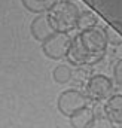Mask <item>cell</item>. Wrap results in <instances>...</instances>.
Instances as JSON below:
<instances>
[{"mask_svg": "<svg viewBox=\"0 0 122 128\" xmlns=\"http://www.w3.org/2000/svg\"><path fill=\"white\" fill-rule=\"evenodd\" d=\"M107 52V40L101 28L92 27L80 30L73 39L67 52V61L72 66H95L101 63Z\"/></svg>", "mask_w": 122, "mask_h": 128, "instance_id": "6da1fadb", "label": "cell"}, {"mask_svg": "<svg viewBox=\"0 0 122 128\" xmlns=\"http://www.w3.org/2000/svg\"><path fill=\"white\" fill-rule=\"evenodd\" d=\"M79 12L80 10L76 3H73L70 0H61V2H57L48 10V15H49V20L57 32L70 33L72 30L76 28V21H78Z\"/></svg>", "mask_w": 122, "mask_h": 128, "instance_id": "7a4b0ae2", "label": "cell"}, {"mask_svg": "<svg viewBox=\"0 0 122 128\" xmlns=\"http://www.w3.org/2000/svg\"><path fill=\"white\" fill-rule=\"evenodd\" d=\"M90 98L86 94L78 88H70L62 91L58 98H57V109L62 116L70 118L72 115H74L76 112H79L80 109L90 106Z\"/></svg>", "mask_w": 122, "mask_h": 128, "instance_id": "3957f363", "label": "cell"}, {"mask_svg": "<svg viewBox=\"0 0 122 128\" xmlns=\"http://www.w3.org/2000/svg\"><path fill=\"white\" fill-rule=\"evenodd\" d=\"M72 45V37L66 32H55L51 37L42 42V52L49 60L58 61L67 57V52Z\"/></svg>", "mask_w": 122, "mask_h": 128, "instance_id": "277c9868", "label": "cell"}, {"mask_svg": "<svg viewBox=\"0 0 122 128\" xmlns=\"http://www.w3.org/2000/svg\"><path fill=\"white\" fill-rule=\"evenodd\" d=\"M85 94L92 103H101L113 94V80L104 74H92L85 85Z\"/></svg>", "mask_w": 122, "mask_h": 128, "instance_id": "5b68a950", "label": "cell"}, {"mask_svg": "<svg viewBox=\"0 0 122 128\" xmlns=\"http://www.w3.org/2000/svg\"><path fill=\"white\" fill-rule=\"evenodd\" d=\"M57 32L55 27L52 26L48 12L45 14H37V16H34V20L30 24V33L34 37V40L37 42H45L48 37H51L54 33Z\"/></svg>", "mask_w": 122, "mask_h": 128, "instance_id": "8992f818", "label": "cell"}, {"mask_svg": "<svg viewBox=\"0 0 122 128\" xmlns=\"http://www.w3.org/2000/svg\"><path fill=\"white\" fill-rule=\"evenodd\" d=\"M103 113L115 124L122 125V94H112L103 106Z\"/></svg>", "mask_w": 122, "mask_h": 128, "instance_id": "52a82bcc", "label": "cell"}, {"mask_svg": "<svg viewBox=\"0 0 122 128\" xmlns=\"http://www.w3.org/2000/svg\"><path fill=\"white\" fill-rule=\"evenodd\" d=\"M95 118V113L90 106L80 109L79 112H76L74 115H72L70 119V125L72 128H86L92 122V119Z\"/></svg>", "mask_w": 122, "mask_h": 128, "instance_id": "ba28073f", "label": "cell"}, {"mask_svg": "<svg viewBox=\"0 0 122 128\" xmlns=\"http://www.w3.org/2000/svg\"><path fill=\"white\" fill-rule=\"evenodd\" d=\"M57 2L58 0H21L22 6L31 14H45Z\"/></svg>", "mask_w": 122, "mask_h": 128, "instance_id": "9c48e42d", "label": "cell"}, {"mask_svg": "<svg viewBox=\"0 0 122 128\" xmlns=\"http://www.w3.org/2000/svg\"><path fill=\"white\" fill-rule=\"evenodd\" d=\"M103 33L106 36L107 45H112V46H121L122 45V24L121 22H113L110 26H106L103 28Z\"/></svg>", "mask_w": 122, "mask_h": 128, "instance_id": "30bf717a", "label": "cell"}, {"mask_svg": "<svg viewBox=\"0 0 122 128\" xmlns=\"http://www.w3.org/2000/svg\"><path fill=\"white\" fill-rule=\"evenodd\" d=\"M98 24V16L92 10H82L79 12L78 21H76V28L78 30H88L92 27H97Z\"/></svg>", "mask_w": 122, "mask_h": 128, "instance_id": "8fae6325", "label": "cell"}, {"mask_svg": "<svg viewBox=\"0 0 122 128\" xmlns=\"http://www.w3.org/2000/svg\"><path fill=\"white\" fill-rule=\"evenodd\" d=\"M92 76L91 66H76V68L72 73V80L74 82L76 86H84L86 85V82L90 80V78Z\"/></svg>", "mask_w": 122, "mask_h": 128, "instance_id": "7c38bea8", "label": "cell"}, {"mask_svg": "<svg viewBox=\"0 0 122 128\" xmlns=\"http://www.w3.org/2000/svg\"><path fill=\"white\" fill-rule=\"evenodd\" d=\"M72 73L73 68L68 64H58L52 70V79L60 85H66L72 80Z\"/></svg>", "mask_w": 122, "mask_h": 128, "instance_id": "4fadbf2b", "label": "cell"}, {"mask_svg": "<svg viewBox=\"0 0 122 128\" xmlns=\"http://www.w3.org/2000/svg\"><path fill=\"white\" fill-rule=\"evenodd\" d=\"M86 128H116V125L104 113H98V115H95V118Z\"/></svg>", "mask_w": 122, "mask_h": 128, "instance_id": "5bb4252c", "label": "cell"}, {"mask_svg": "<svg viewBox=\"0 0 122 128\" xmlns=\"http://www.w3.org/2000/svg\"><path fill=\"white\" fill-rule=\"evenodd\" d=\"M113 80L118 86L122 88V58L118 60L115 67H113Z\"/></svg>", "mask_w": 122, "mask_h": 128, "instance_id": "9a60e30c", "label": "cell"}]
</instances>
